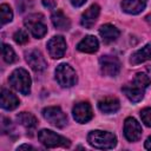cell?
I'll use <instances>...</instances> for the list:
<instances>
[{
  "label": "cell",
  "mask_w": 151,
  "mask_h": 151,
  "mask_svg": "<svg viewBox=\"0 0 151 151\" xmlns=\"http://www.w3.org/2000/svg\"><path fill=\"white\" fill-rule=\"evenodd\" d=\"M51 20H52V24L53 26L57 28V29H60V31H68L70 27H71V21L70 19L64 14V12L61 9H57L52 13L51 15Z\"/></svg>",
  "instance_id": "cell-19"
},
{
  "label": "cell",
  "mask_w": 151,
  "mask_h": 151,
  "mask_svg": "<svg viewBox=\"0 0 151 151\" xmlns=\"http://www.w3.org/2000/svg\"><path fill=\"white\" fill-rule=\"evenodd\" d=\"M70 1H71L72 6H74V7H80V6H83L87 0H70Z\"/></svg>",
  "instance_id": "cell-28"
},
{
  "label": "cell",
  "mask_w": 151,
  "mask_h": 151,
  "mask_svg": "<svg viewBox=\"0 0 151 151\" xmlns=\"http://www.w3.org/2000/svg\"><path fill=\"white\" fill-rule=\"evenodd\" d=\"M99 34H100V37H101V39H103V41L105 44H111V42H113V41H116L118 39L120 32L116 26L106 24V25L100 26Z\"/></svg>",
  "instance_id": "cell-16"
},
{
  "label": "cell",
  "mask_w": 151,
  "mask_h": 151,
  "mask_svg": "<svg viewBox=\"0 0 151 151\" xmlns=\"http://www.w3.org/2000/svg\"><path fill=\"white\" fill-rule=\"evenodd\" d=\"M38 139L44 146H46L48 149L59 147V146L70 147V145H71V142L67 138L55 133L52 130H47V129H42L38 132Z\"/></svg>",
  "instance_id": "cell-4"
},
{
  "label": "cell",
  "mask_w": 151,
  "mask_h": 151,
  "mask_svg": "<svg viewBox=\"0 0 151 151\" xmlns=\"http://www.w3.org/2000/svg\"><path fill=\"white\" fill-rule=\"evenodd\" d=\"M55 79L58 84L63 87H71L77 83L76 71L68 64L64 63L57 66L55 68Z\"/></svg>",
  "instance_id": "cell-6"
},
{
  "label": "cell",
  "mask_w": 151,
  "mask_h": 151,
  "mask_svg": "<svg viewBox=\"0 0 151 151\" xmlns=\"http://www.w3.org/2000/svg\"><path fill=\"white\" fill-rule=\"evenodd\" d=\"M13 39H14V41H15L17 44L24 45V44H26V42L28 41V34H27V32L24 31V29H18V31H15V33L13 34Z\"/></svg>",
  "instance_id": "cell-24"
},
{
  "label": "cell",
  "mask_w": 151,
  "mask_h": 151,
  "mask_svg": "<svg viewBox=\"0 0 151 151\" xmlns=\"http://www.w3.org/2000/svg\"><path fill=\"white\" fill-rule=\"evenodd\" d=\"M144 146H145V149H147V150H151V136H150V137H147V139L145 140V144H144Z\"/></svg>",
  "instance_id": "cell-30"
},
{
  "label": "cell",
  "mask_w": 151,
  "mask_h": 151,
  "mask_svg": "<svg viewBox=\"0 0 151 151\" xmlns=\"http://www.w3.org/2000/svg\"><path fill=\"white\" fill-rule=\"evenodd\" d=\"M99 66L101 73L107 77H116L120 71V61L114 55H101L99 58Z\"/></svg>",
  "instance_id": "cell-8"
},
{
  "label": "cell",
  "mask_w": 151,
  "mask_h": 151,
  "mask_svg": "<svg viewBox=\"0 0 151 151\" xmlns=\"http://www.w3.org/2000/svg\"><path fill=\"white\" fill-rule=\"evenodd\" d=\"M98 48H99V41L93 35H86L77 45V50L84 53H94L98 51Z\"/></svg>",
  "instance_id": "cell-15"
},
{
  "label": "cell",
  "mask_w": 151,
  "mask_h": 151,
  "mask_svg": "<svg viewBox=\"0 0 151 151\" xmlns=\"http://www.w3.org/2000/svg\"><path fill=\"white\" fill-rule=\"evenodd\" d=\"M24 24H25L26 28L31 32V34L37 39L42 38L47 33V26L45 24L44 15L40 13L29 14L28 17L25 18Z\"/></svg>",
  "instance_id": "cell-5"
},
{
  "label": "cell",
  "mask_w": 151,
  "mask_h": 151,
  "mask_svg": "<svg viewBox=\"0 0 151 151\" xmlns=\"http://www.w3.org/2000/svg\"><path fill=\"white\" fill-rule=\"evenodd\" d=\"M47 51H48V54L51 58L53 59H59V58H63L65 52H66V41L64 39V37L61 35H55L53 38H51L48 41H47Z\"/></svg>",
  "instance_id": "cell-9"
},
{
  "label": "cell",
  "mask_w": 151,
  "mask_h": 151,
  "mask_svg": "<svg viewBox=\"0 0 151 151\" xmlns=\"http://www.w3.org/2000/svg\"><path fill=\"white\" fill-rule=\"evenodd\" d=\"M146 2L147 0H123L120 6L125 13L138 14L145 8Z\"/></svg>",
  "instance_id": "cell-20"
},
{
  "label": "cell",
  "mask_w": 151,
  "mask_h": 151,
  "mask_svg": "<svg viewBox=\"0 0 151 151\" xmlns=\"http://www.w3.org/2000/svg\"><path fill=\"white\" fill-rule=\"evenodd\" d=\"M88 144L99 150H110L117 145V137L109 131L93 130L87 134Z\"/></svg>",
  "instance_id": "cell-2"
},
{
  "label": "cell",
  "mask_w": 151,
  "mask_h": 151,
  "mask_svg": "<svg viewBox=\"0 0 151 151\" xmlns=\"http://www.w3.org/2000/svg\"><path fill=\"white\" fill-rule=\"evenodd\" d=\"M2 58L7 63V64H12L17 59V55H15V52L13 51V48L7 45V44H2Z\"/></svg>",
  "instance_id": "cell-23"
},
{
  "label": "cell",
  "mask_w": 151,
  "mask_h": 151,
  "mask_svg": "<svg viewBox=\"0 0 151 151\" xmlns=\"http://www.w3.org/2000/svg\"><path fill=\"white\" fill-rule=\"evenodd\" d=\"M17 120L20 125H22L27 132H29V134L32 136L37 125H38V120L37 118L32 114V113H28V112H20L19 114H17Z\"/></svg>",
  "instance_id": "cell-18"
},
{
  "label": "cell",
  "mask_w": 151,
  "mask_h": 151,
  "mask_svg": "<svg viewBox=\"0 0 151 151\" xmlns=\"http://www.w3.org/2000/svg\"><path fill=\"white\" fill-rule=\"evenodd\" d=\"M0 15H1V24L2 25L12 21V19H13V12H12L11 7L7 4H2L0 6Z\"/></svg>",
  "instance_id": "cell-22"
},
{
  "label": "cell",
  "mask_w": 151,
  "mask_h": 151,
  "mask_svg": "<svg viewBox=\"0 0 151 151\" xmlns=\"http://www.w3.org/2000/svg\"><path fill=\"white\" fill-rule=\"evenodd\" d=\"M151 84V79L146 73L138 72L134 76V79L131 84H127L122 87L123 93L131 100L132 103H138L143 99L145 88Z\"/></svg>",
  "instance_id": "cell-1"
},
{
  "label": "cell",
  "mask_w": 151,
  "mask_h": 151,
  "mask_svg": "<svg viewBox=\"0 0 151 151\" xmlns=\"http://www.w3.org/2000/svg\"><path fill=\"white\" fill-rule=\"evenodd\" d=\"M42 117L53 126L63 129L67 124V116L59 106H47L42 110Z\"/></svg>",
  "instance_id": "cell-7"
},
{
  "label": "cell",
  "mask_w": 151,
  "mask_h": 151,
  "mask_svg": "<svg viewBox=\"0 0 151 151\" xmlns=\"http://www.w3.org/2000/svg\"><path fill=\"white\" fill-rule=\"evenodd\" d=\"M151 59V42L146 44L145 46H143L142 48L137 50L130 58V63L132 65H138L140 63H144L146 60Z\"/></svg>",
  "instance_id": "cell-21"
},
{
  "label": "cell",
  "mask_w": 151,
  "mask_h": 151,
  "mask_svg": "<svg viewBox=\"0 0 151 151\" xmlns=\"http://www.w3.org/2000/svg\"><path fill=\"white\" fill-rule=\"evenodd\" d=\"M25 59L31 68L35 72H41L47 67V63L42 55V53L35 48L28 50L25 52Z\"/></svg>",
  "instance_id": "cell-10"
},
{
  "label": "cell",
  "mask_w": 151,
  "mask_h": 151,
  "mask_svg": "<svg viewBox=\"0 0 151 151\" xmlns=\"http://www.w3.org/2000/svg\"><path fill=\"white\" fill-rule=\"evenodd\" d=\"M73 113V118L76 122L80 123V124H85L87 122H90L93 117V112H92V107L87 101H80L77 103L73 106L72 110Z\"/></svg>",
  "instance_id": "cell-11"
},
{
  "label": "cell",
  "mask_w": 151,
  "mask_h": 151,
  "mask_svg": "<svg viewBox=\"0 0 151 151\" xmlns=\"http://www.w3.org/2000/svg\"><path fill=\"white\" fill-rule=\"evenodd\" d=\"M145 20H146V22L149 24V26L151 27V14H149V15H146V18H145Z\"/></svg>",
  "instance_id": "cell-31"
},
{
  "label": "cell",
  "mask_w": 151,
  "mask_h": 151,
  "mask_svg": "<svg viewBox=\"0 0 151 151\" xmlns=\"http://www.w3.org/2000/svg\"><path fill=\"white\" fill-rule=\"evenodd\" d=\"M99 13H100V7L97 4H93L92 6H90L81 15V19H80L81 26L85 28H92V26L94 25V22L99 17Z\"/></svg>",
  "instance_id": "cell-13"
},
{
  "label": "cell",
  "mask_w": 151,
  "mask_h": 151,
  "mask_svg": "<svg viewBox=\"0 0 151 151\" xmlns=\"http://www.w3.org/2000/svg\"><path fill=\"white\" fill-rule=\"evenodd\" d=\"M119 107H120V103L114 97H105L98 101V109L106 114L117 112Z\"/></svg>",
  "instance_id": "cell-17"
},
{
  "label": "cell",
  "mask_w": 151,
  "mask_h": 151,
  "mask_svg": "<svg viewBox=\"0 0 151 151\" xmlns=\"http://www.w3.org/2000/svg\"><path fill=\"white\" fill-rule=\"evenodd\" d=\"M142 126L140 124L133 118L127 117L124 122V136L129 142H137L142 137Z\"/></svg>",
  "instance_id": "cell-12"
},
{
  "label": "cell",
  "mask_w": 151,
  "mask_h": 151,
  "mask_svg": "<svg viewBox=\"0 0 151 151\" xmlns=\"http://www.w3.org/2000/svg\"><path fill=\"white\" fill-rule=\"evenodd\" d=\"M140 118H142V122H143L146 126L151 127V107H145V109H143V110L140 111Z\"/></svg>",
  "instance_id": "cell-25"
},
{
  "label": "cell",
  "mask_w": 151,
  "mask_h": 151,
  "mask_svg": "<svg viewBox=\"0 0 151 151\" xmlns=\"http://www.w3.org/2000/svg\"><path fill=\"white\" fill-rule=\"evenodd\" d=\"M41 2L48 9H53L55 7V0H41Z\"/></svg>",
  "instance_id": "cell-27"
},
{
  "label": "cell",
  "mask_w": 151,
  "mask_h": 151,
  "mask_svg": "<svg viewBox=\"0 0 151 151\" xmlns=\"http://www.w3.org/2000/svg\"><path fill=\"white\" fill-rule=\"evenodd\" d=\"M8 81L11 84V86L17 90L18 92H20L24 96L29 94L31 92V77L28 74V72L24 68H17L14 70L9 78Z\"/></svg>",
  "instance_id": "cell-3"
},
{
  "label": "cell",
  "mask_w": 151,
  "mask_h": 151,
  "mask_svg": "<svg viewBox=\"0 0 151 151\" xmlns=\"http://www.w3.org/2000/svg\"><path fill=\"white\" fill-rule=\"evenodd\" d=\"M12 122L8 119V118H2V123H1V129H2V132L4 133H8L11 130H12Z\"/></svg>",
  "instance_id": "cell-26"
},
{
  "label": "cell",
  "mask_w": 151,
  "mask_h": 151,
  "mask_svg": "<svg viewBox=\"0 0 151 151\" xmlns=\"http://www.w3.org/2000/svg\"><path fill=\"white\" fill-rule=\"evenodd\" d=\"M25 149H26V150H33L34 147H33V146H31V145H28V144H22V145H20V146H18V147H17V150H18V151H19V150H25Z\"/></svg>",
  "instance_id": "cell-29"
},
{
  "label": "cell",
  "mask_w": 151,
  "mask_h": 151,
  "mask_svg": "<svg viewBox=\"0 0 151 151\" xmlns=\"http://www.w3.org/2000/svg\"><path fill=\"white\" fill-rule=\"evenodd\" d=\"M0 103H1V107L4 110L12 111V110H14V109H17L19 106V103L20 101H19V98L14 93H12L9 90L2 88Z\"/></svg>",
  "instance_id": "cell-14"
}]
</instances>
